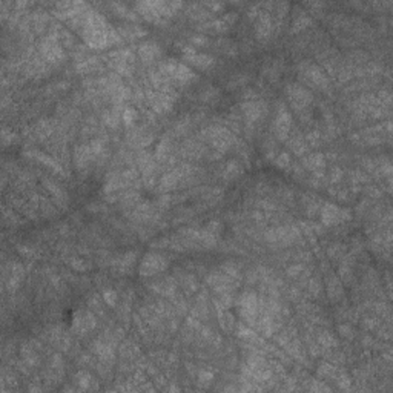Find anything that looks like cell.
Here are the masks:
<instances>
[{
    "label": "cell",
    "instance_id": "cell-1",
    "mask_svg": "<svg viewBox=\"0 0 393 393\" xmlns=\"http://www.w3.org/2000/svg\"><path fill=\"white\" fill-rule=\"evenodd\" d=\"M180 6H181L180 2H160V0H157V2L146 0V2L135 3L137 11L142 14L145 19H148L154 23L164 22L167 17H171L175 12V9Z\"/></svg>",
    "mask_w": 393,
    "mask_h": 393
},
{
    "label": "cell",
    "instance_id": "cell-2",
    "mask_svg": "<svg viewBox=\"0 0 393 393\" xmlns=\"http://www.w3.org/2000/svg\"><path fill=\"white\" fill-rule=\"evenodd\" d=\"M298 77L303 80L304 86H314L318 89H326L329 86V77L319 65L304 60L298 65Z\"/></svg>",
    "mask_w": 393,
    "mask_h": 393
},
{
    "label": "cell",
    "instance_id": "cell-3",
    "mask_svg": "<svg viewBox=\"0 0 393 393\" xmlns=\"http://www.w3.org/2000/svg\"><path fill=\"white\" fill-rule=\"evenodd\" d=\"M203 137L214 146L220 154L231 149L235 145V135L224 126H209L203 131Z\"/></svg>",
    "mask_w": 393,
    "mask_h": 393
},
{
    "label": "cell",
    "instance_id": "cell-4",
    "mask_svg": "<svg viewBox=\"0 0 393 393\" xmlns=\"http://www.w3.org/2000/svg\"><path fill=\"white\" fill-rule=\"evenodd\" d=\"M284 92H286L289 105L297 112L304 111L314 102L312 91H309L304 85H301V83H287Z\"/></svg>",
    "mask_w": 393,
    "mask_h": 393
},
{
    "label": "cell",
    "instance_id": "cell-5",
    "mask_svg": "<svg viewBox=\"0 0 393 393\" xmlns=\"http://www.w3.org/2000/svg\"><path fill=\"white\" fill-rule=\"evenodd\" d=\"M160 71L169 79V80H175L180 83H186L189 80H192L195 77L194 71L185 63H181L178 60H172L167 59L164 62L160 63Z\"/></svg>",
    "mask_w": 393,
    "mask_h": 393
},
{
    "label": "cell",
    "instance_id": "cell-6",
    "mask_svg": "<svg viewBox=\"0 0 393 393\" xmlns=\"http://www.w3.org/2000/svg\"><path fill=\"white\" fill-rule=\"evenodd\" d=\"M318 214H319L321 223L324 224V226H336V224L349 221L352 218V212H350L349 209H343L330 201L322 204L321 209L318 210Z\"/></svg>",
    "mask_w": 393,
    "mask_h": 393
},
{
    "label": "cell",
    "instance_id": "cell-7",
    "mask_svg": "<svg viewBox=\"0 0 393 393\" xmlns=\"http://www.w3.org/2000/svg\"><path fill=\"white\" fill-rule=\"evenodd\" d=\"M167 266H169V263H167L166 257L157 254V252H148L138 264V274L142 276H154L166 271Z\"/></svg>",
    "mask_w": 393,
    "mask_h": 393
},
{
    "label": "cell",
    "instance_id": "cell-8",
    "mask_svg": "<svg viewBox=\"0 0 393 393\" xmlns=\"http://www.w3.org/2000/svg\"><path fill=\"white\" fill-rule=\"evenodd\" d=\"M292 114L290 111L286 108L283 102H278L276 111H275V117H274V132L278 140H284L289 138L290 129H292Z\"/></svg>",
    "mask_w": 393,
    "mask_h": 393
},
{
    "label": "cell",
    "instance_id": "cell-9",
    "mask_svg": "<svg viewBox=\"0 0 393 393\" xmlns=\"http://www.w3.org/2000/svg\"><path fill=\"white\" fill-rule=\"evenodd\" d=\"M40 54L43 55V59L46 62H51V63H57V62L65 59V51H63L62 41L59 40L57 36L52 34V33L41 40Z\"/></svg>",
    "mask_w": 393,
    "mask_h": 393
},
{
    "label": "cell",
    "instance_id": "cell-10",
    "mask_svg": "<svg viewBox=\"0 0 393 393\" xmlns=\"http://www.w3.org/2000/svg\"><path fill=\"white\" fill-rule=\"evenodd\" d=\"M183 60L188 62L192 66H196L198 69H210L215 65V57L207 52H201L192 45H186L181 49Z\"/></svg>",
    "mask_w": 393,
    "mask_h": 393
},
{
    "label": "cell",
    "instance_id": "cell-11",
    "mask_svg": "<svg viewBox=\"0 0 393 393\" xmlns=\"http://www.w3.org/2000/svg\"><path fill=\"white\" fill-rule=\"evenodd\" d=\"M241 111L243 116L249 123H255L258 120H261L266 112H268V105H266L264 100L261 98H250V100H244L241 105Z\"/></svg>",
    "mask_w": 393,
    "mask_h": 393
},
{
    "label": "cell",
    "instance_id": "cell-12",
    "mask_svg": "<svg viewBox=\"0 0 393 393\" xmlns=\"http://www.w3.org/2000/svg\"><path fill=\"white\" fill-rule=\"evenodd\" d=\"M238 311H240L241 316L247 322H254L258 314V297L254 292H246L241 295L240 301H238Z\"/></svg>",
    "mask_w": 393,
    "mask_h": 393
},
{
    "label": "cell",
    "instance_id": "cell-13",
    "mask_svg": "<svg viewBox=\"0 0 393 393\" xmlns=\"http://www.w3.org/2000/svg\"><path fill=\"white\" fill-rule=\"evenodd\" d=\"M97 326V319L92 315V312L85 311V309H79L73 316V329L79 335H85L89 330H92Z\"/></svg>",
    "mask_w": 393,
    "mask_h": 393
},
{
    "label": "cell",
    "instance_id": "cell-14",
    "mask_svg": "<svg viewBox=\"0 0 393 393\" xmlns=\"http://www.w3.org/2000/svg\"><path fill=\"white\" fill-rule=\"evenodd\" d=\"M207 283L218 295L221 293H231L235 289V279L224 272H214L207 276Z\"/></svg>",
    "mask_w": 393,
    "mask_h": 393
},
{
    "label": "cell",
    "instance_id": "cell-15",
    "mask_svg": "<svg viewBox=\"0 0 393 393\" xmlns=\"http://www.w3.org/2000/svg\"><path fill=\"white\" fill-rule=\"evenodd\" d=\"M148 100L157 112H166L171 109L175 98L171 91H156V92L151 91L148 92Z\"/></svg>",
    "mask_w": 393,
    "mask_h": 393
},
{
    "label": "cell",
    "instance_id": "cell-16",
    "mask_svg": "<svg viewBox=\"0 0 393 393\" xmlns=\"http://www.w3.org/2000/svg\"><path fill=\"white\" fill-rule=\"evenodd\" d=\"M25 156L28 158H31L37 163H41L43 166H46L48 169H51L52 172L55 174H63V167L62 164L57 161V160H54L52 157H49L48 154L45 152H41V151H37V149H30V151H25Z\"/></svg>",
    "mask_w": 393,
    "mask_h": 393
},
{
    "label": "cell",
    "instance_id": "cell-17",
    "mask_svg": "<svg viewBox=\"0 0 393 393\" xmlns=\"http://www.w3.org/2000/svg\"><path fill=\"white\" fill-rule=\"evenodd\" d=\"M41 183H43V188L49 192V195L52 196V201L57 203L60 207H65L69 201V196H68V192L60 186L55 183L54 180L51 178H43L41 180Z\"/></svg>",
    "mask_w": 393,
    "mask_h": 393
},
{
    "label": "cell",
    "instance_id": "cell-18",
    "mask_svg": "<svg viewBox=\"0 0 393 393\" xmlns=\"http://www.w3.org/2000/svg\"><path fill=\"white\" fill-rule=\"evenodd\" d=\"M160 55H161L160 45L152 40H146L143 43H140L138 46V57L146 63L156 62L157 59H160Z\"/></svg>",
    "mask_w": 393,
    "mask_h": 393
},
{
    "label": "cell",
    "instance_id": "cell-19",
    "mask_svg": "<svg viewBox=\"0 0 393 393\" xmlns=\"http://www.w3.org/2000/svg\"><path fill=\"white\" fill-rule=\"evenodd\" d=\"M236 19H238V14H236L235 11H229V12H226V14H223L221 17L214 19V20H210V22L204 23L206 26H203V28H207V30H214V31L221 33V31L229 30V28L236 22Z\"/></svg>",
    "mask_w": 393,
    "mask_h": 393
},
{
    "label": "cell",
    "instance_id": "cell-20",
    "mask_svg": "<svg viewBox=\"0 0 393 393\" xmlns=\"http://www.w3.org/2000/svg\"><path fill=\"white\" fill-rule=\"evenodd\" d=\"M303 166L306 169L315 172H322L326 167V157L321 152H311L303 157Z\"/></svg>",
    "mask_w": 393,
    "mask_h": 393
},
{
    "label": "cell",
    "instance_id": "cell-21",
    "mask_svg": "<svg viewBox=\"0 0 393 393\" xmlns=\"http://www.w3.org/2000/svg\"><path fill=\"white\" fill-rule=\"evenodd\" d=\"M255 28H257V34L260 39H268L271 37L272 31H274V22H272V17L268 11H263L257 16V20H255Z\"/></svg>",
    "mask_w": 393,
    "mask_h": 393
},
{
    "label": "cell",
    "instance_id": "cell-22",
    "mask_svg": "<svg viewBox=\"0 0 393 393\" xmlns=\"http://www.w3.org/2000/svg\"><path fill=\"white\" fill-rule=\"evenodd\" d=\"M92 158H95L94 157V154H92V151H91V148H89V143L88 145H80V146H77L76 148V151H74V163L77 164V167H86L91 161H92Z\"/></svg>",
    "mask_w": 393,
    "mask_h": 393
},
{
    "label": "cell",
    "instance_id": "cell-23",
    "mask_svg": "<svg viewBox=\"0 0 393 393\" xmlns=\"http://www.w3.org/2000/svg\"><path fill=\"white\" fill-rule=\"evenodd\" d=\"M94 354L98 356V359H102L105 362H111L114 359V349L111 347L109 343H103V341H95L92 346Z\"/></svg>",
    "mask_w": 393,
    "mask_h": 393
},
{
    "label": "cell",
    "instance_id": "cell-24",
    "mask_svg": "<svg viewBox=\"0 0 393 393\" xmlns=\"http://www.w3.org/2000/svg\"><path fill=\"white\" fill-rule=\"evenodd\" d=\"M146 34H148V31L140 25H121L118 28V36L124 37V39H138V37H143Z\"/></svg>",
    "mask_w": 393,
    "mask_h": 393
},
{
    "label": "cell",
    "instance_id": "cell-25",
    "mask_svg": "<svg viewBox=\"0 0 393 393\" xmlns=\"http://www.w3.org/2000/svg\"><path fill=\"white\" fill-rule=\"evenodd\" d=\"M243 172H244L243 164L238 161V160H231V161L226 163V166H224L223 177L226 178V180H235V178H238L240 175H243Z\"/></svg>",
    "mask_w": 393,
    "mask_h": 393
},
{
    "label": "cell",
    "instance_id": "cell-26",
    "mask_svg": "<svg viewBox=\"0 0 393 393\" xmlns=\"http://www.w3.org/2000/svg\"><path fill=\"white\" fill-rule=\"evenodd\" d=\"M327 292H329L330 300H333V301H336V300H340V298H341V295H343V283H341V279H340L338 276L332 275V276L329 278Z\"/></svg>",
    "mask_w": 393,
    "mask_h": 393
},
{
    "label": "cell",
    "instance_id": "cell-27",
    "mask_svg": "<svg viewBox=\"0 0 393 393\" xmlns=\"http://www.w3.org/2000/svg\"><path fill=\"white\" fill-rule=\"evenodd\" d=\"M289 140V148L290 151H293L297 156H304L309 149V143L306 142V138L303 135H295L292 138H287Z\"/></svg>",
    "mask_w": 393,
    "mask_h": 393
},
{
    "label": "cell",
    "instance_id": "cell-28",
    "mask_svg": "<svg viewBox=\"0 0 393 393\" xmlns=\"http://www.w3.org/2000/svg\"><path fill=\"white\" fill-rule=\"evenodd\" d=\"M123 111V109H121ZM121 111H120V106H116V109H109L103 114V121L111 126L112 129H116L120 126L121 123Z\"/></svg>",
    "mask_w": 393,
    "mask_h": 393
},
{
    "label": "cell",
    "instance_id": "cell-29",
    "mask_svg": "<svg viewBox=\"0 0 393 393\" xmlns=\"http://www.w3.org/2000/svg\"><path fill=\"white\" fill-rule=\"evenodd\" d=\"M76 378H77V384L81 390H89L95 384V380L92 378V375L86 370H80Z\"/></svg>",
    "mask_w": 393,
    "mask_h": 393
},
{
    "label": "cell",
    "instance_id": "cell-30",
    "mask_svg": "<svg viewBox=\"0 0 393 393\" xmlns=\"http://www.w3.org/2000/svg\"><path fill=\"white\" fill-rule=\"evenodd\" d=\"M135 258H137V254L135 252H126V254H123L118 260H117V266H118V269L120 271H128L131 269L134 263H135Z\"/></svg>",
    "mask_w": 393,
    "mask_h": 393
},
{
    "label": "cell",
    "instance_id": "cell-31",
    "mask_svg": "<svg viewBox=\"0 0 393 393\" xmlns=\"http://www.w3.org/2000/svg\"><path fill=\"white\" fill-rule=\"evenodd\" d=\"M138 118V112L132 106H124L121 111V121L124 126H132Z\"/></svg>",
    "mask_w": 393,
    "mask_h": 393
},
{
    "label": "cell",
    "instance_id": "cell-32",
    "mask_svg": "<svg viewBox=\"0 0 393 393\" xmlns=\"http://www.w3.org/2000/svg\"><path fill=\"white\" fill-rule=\"evenodd\" d=\"M111 6L116 9V12L118 14V16L126 17V19H131V20H137V12L132 11V9H129L126 5L118 3V2H114V3H111Z\"/></svg>",
    "mask_w": 393,
    "mask_h": 393
},
{
    "label": "cell",
    "instance_id": "cell-33",
    "mask_svg": "<svg viewBox=\"0 0 393 393\" xmlns=\"http://www.w3.org/2000/svg\"><path fill=\"white\" fill-rule=\"evenodd\" d=\"M169 154H171V142L167 138H163L161 142L158 143V146H157L156 157H157V160L163 161V160H166L167 157H169Z\"/></svg>",
    "mask_w": 393,
    "mask_h": 393
},
{
    "label": "cell",
    "instance_id": "cell-34",
    "mask_svg": "<svg viewBox=\"0 0 393 393\" xmlns=\"http://www.w3.org/2000/svg\"><path fill=\"white\" fill-rule=\"evenodd\" d=\"M272 160H274V164L276 167H279V169H286V167H289L292 164V158L289 156V152H286V151L278 152Z\"/></svg>",
    "mask_w": 393,
    "mask_h": 393
},
{
    "label": "cell",
    "instance_id": "cell-35",
    "mask_svg": "<svg viewBox=\"0 0 393 393\" xmlns=\"http://www.w3.org/2000/svg\"><path fill=\"white\" fill-rule=\"evenodd\" d=\"M279 73H281V66H279V63L276 62H272L269 63L268 66L264 68V76L268 77L271 81H275L279 79Z\"/></svg>",
    "mask_w": 393,
    "mask_h": 393
},
{
    "label": "cell",
    "instance_id": "cell-36",
    "mask_svg": "<svg viewBox=\"0 0 393 393\" xmlns=\"http://www.w3.org/2000/svg\"><path fill=\"white\" fill-rule=\"evenodd\" d=\"M312 23V19L309 17V16H298L297 19L293 20V25H292V33H298L301 30H304V28H307L309 25Z\"/></svg>",
    "mask_w": 393,
    "mask_h": 393
},
{
    "label": "cell",
    "instance_id": "cell-37",
    "mask_svg": "<svg viewBox=\"0 0 393 393\" xmlns=\"http://www.w3.org/2000/svg\"><path fill=\"white\" fill-rule=\"evenodd\" d=\"M98 65H100V60L95 59V57H91L88 60L80 62L77 65V69H79V71H81V73H89V71H92V69H95Z\"/></svg>",
    "mask_w": 393,
    "mask_h": 393
},
{
    "label": "cell",
    "instance_id": "cell-38",
    "mask_svg": "<svg viewBox=\"0 0 393 393\" xmlns=\"http://www.w3.org/2000/svg\"><path fill=\"white\" fill-rule=\"evenodd\" d=\"M220 271L224 272L226 275H229V276H232L234 279H238V278H240V275H241L240 274V268H238V266L234 264V263H224Z\"/></svg>",
    "mask_w": 393,
    "mask_h": 393
},
{
    "label": "cell",
    "instance_id": "cell-39",
    "mask_svg": "<svg viewBox=\"0 0 393 393\" xmlns=\"http://www.w3.org/2000/svg\"><path fill=\"white\" fill-rule=\"evenodd\" d=\"M218 89L217 88H214V86H209V88H206L203 92H201V100L203 102H206V103H214L217 98H218Z\"/></svg>",
    "mask_w": 393,
    "mask_h": 393
},
{
    "label": "cell",
    "instance_id": "cell-40",
    "mask_svg": "<svg viewBox=\"0 0 393 393\" xmlns=\"http://www.w3.org/2000/svg\"><path fill=\"white\" fill-rule=\"evenodd\" d=\"M117 300H118V295L114 289H105L103 290V301L109 307H114L117 304Z\"/></svg>",
    "mask_w": 393,
    "mask_h": 393
},
{
    "label": "cell",
    "instance_id": "cell-41",
    "mask_svg": "<svg viewBox=\"0 0 393 393\" xmlns=\"http://www.w3.org/2000/svg\"><path fill=\"white\" fill-rule=\"evenodd\" d=\"M249 80V76H246L244 73H240V74H235L231 80H229V88H238V86H244Z\"/></svg>",
    "mask_w": 393,
    "mask_h": 393
},
{
    "label": "cell",
    "instance_id": "cell-42",
    "mask_svg": "<svg viewBox=\"0 0 393 393\" xmlns=\"http://www.w3.org/2000/svg\"><path fill=\"white\" fill-rule=\"evenodd\" d=\"M238 336H240V338H244V340H254V338H257V333L252 330L250 327H246L244 324H240V326H238Z\"/></svg>",
    "mask_w": 393,
    "mask_h": 393
},
{
    "label": "cell",
    "instance_id": "cell-43",
    "mask_svg": "<svg viewBox=\"0 0 393 393\" xmlns=\"http://www.w3.org/2000/svg\"><path fill=\"white\" fill-rule=\"evenodd\" d=\"M220 324H221V327H223L224 330H231V329L234 327L235 322H234L231 314H228V312H221V315H220Z\"/></svg>",
    "mask_w": 393,
    "mask_h": 393
},
{
    "label": "cell",
    "instance_id": "cell-44",
    "mask_svg": "<svg viewBox=\"0 0 393 393\" xmlns=\"http://www.w3.org/2000/svg\"><path fill=\"white\" fill-rule=\"evenodd\" d=\"M212 380H214V373L212 372H209V370H200V373H198V384L200 386L206 387V386H209L210 383H212Z\"/></svg>",
    "mask_w": 393,
    "mask_h": 393
},
{
    "label": "cell",
    "instance_id": "cell-45",
    "mask_svg": "<svg viewBox=\"0 0 393 393\" xmlns=\"http://www.w3.org/2000/svg\"><path fill=\"white\" fill-rule=\"evenodd\" d=\"M318 373H319L321 376H324V378H332V376L336 375V370H335V367L332 366V364L324 362V364H321V366H319Z\"/></svg>",
    "mask_w": 393,
    "mask_h": 393
},
{
    "label": "cell",
    "instance_id": "cell-46",
    "mask_svg": "<svg viewBox=\"0 0 393 393\" xmlns=\"http://www.w3.org/2000/svg\"><path fill=\"white\" fill-rule=\"evenodd\" d=\"M69 266H71V268H74L76 271H80V272H83V271L89 269V264H88L86 261H83L81 258H74V260H69Z\"/></svg>",
    "mask_w": 393,
    "mask_h": 393
},
{
    "label": "cell",
    "instance_id": "cell-47",
    "mask_svg": "<svg viewBox=\"0 0 393 393\" xmlns=\"http://www.w3.org/2000/svg\"><path fill=\"white\" fill-rule=\"evenodd\" d=\"M204 229H207L210 234H214V235H217V236H218V234L223 231V224H221L218 220H212V221H210V223L207 224V226H206Z\"/></svg>",
    "mask_w": 393,
    "mask_h": 393
},
{
    "label": "cell",
    "instance_id": "cell-48",
    "mask_svg": "<svg viewBox=\"0 0 393 393\" xmlns=\"http://www.w3.org/2000/svg\"><path fill=\"white\" fill-rule=\"evenodd\" d=\"M191 43H192V46H204V45H207L209 43V39L206 37V36H192L191 37Z\"/></svg>",
    "mask_w": 393,
    "mask_h": 393
},
{
    "label": "cell",
    "instance_id": "cell-49",
    "mask_svg": "<svg viewBox=\"0 0 393 393\" xmlns=\"http://www.w3.org/2000/svg\"><path fill=\"white\" fill-rule=\"evenodd\" d=\"M319 343H321V346H326V347H330V346H335L336 344V341L332 338L329 333H322L319 336Z\"/></svg>",
    "mask_w": 393,
    "mask_h": 393
},
{
    "label": "cell",
    "instance_id": "cell-50",
    "mask_svg": "<svg viewBox=\"0 0 393 393\" xmlns=\"http://www.w3.org/2000/svg\"><path fill=\"white\" fill-rule=\"evenodd\" d=\"M306 142H307V143H311V145H318V142H319V132H318V131L309 132V134L306 135Z\"/></svg>",
    "mask_w": 393,
    "mask_h": 393
},
{
    "label": "cell",
    "instance_id": "cell-51",
    "mask_svg": "<svg viewBox=\"0 0 393 393\" xmlns=\"http://www.w3.org/2000/svg\"><path fill=\"white\" fill-rule=\"evenodd\" d=\"M2 140H3L5 145H9L12 140H14V132L9 131V129H6V128H3V131H2Z\"/></svg>",
    "mask_w": 393,
    "mask_h": 393
},
{
    "label": "cell",
    "instance_id": "cell-52",
    "mask_svg": "<svg viewBox=\"0 0 393 393\" xmlns=\"http://www.w3.org/2000/svg\"><path fill=\"white\" fill-rule=\"evenodd\" d=\"M340 333L343 335V336H346V338H354V333H352V327L350 326H347V324H341L340 326Z\"/></svg>",
    "mask_w": 393,
    "mask_h": 393
},
{
    "label": "cell",
    "instance_id": "cell-53",
    "mask_svg": "<svg viewBox=\"0 0 393 393\" xmlns=\"http://www.w3.org/2000/svg\"><path fill=\"white\" fill-rule=\"evenodd\" d=\"M207 8H209V11H220V9H223L224 8V3H221V2H206L204 3Z\"/></svg>",
    "mask_w": 393,
    "mask_h": 393
},
{
    "label": "cell",
    "instance_id": "cell-54",
    "mask_svg": "<svg viewBox=\"0 0 393 393\" xmlns=\"http://www.w3.org/2000/svg\"><path fill=\"white\" fill-rule=\"evenodd\" d=\"M301 269H303V266L301 264H297V266H290V268L287 269V274L290 275V276H297V275H300V272H301Z\"/></svg>",
    "mask_w": 393,
    "mask_h": 393
},
{
    "label": "cell",
    "instance_id": "cell-55",
    "mask_svg": "<svg viewBox=\"0 0 393 393\" xmlns=\"http://www.w3.org/2000/svg\"><path fill=\"white\" fill-rule=\"evenodd\" d=\"M341 177H343L341 169H340V167H335V169H333V174L330 175V180H332V181H338Z\"/></svg>",
    "mask_w": 393,
    "mask_h": 393
}]
</instances>
